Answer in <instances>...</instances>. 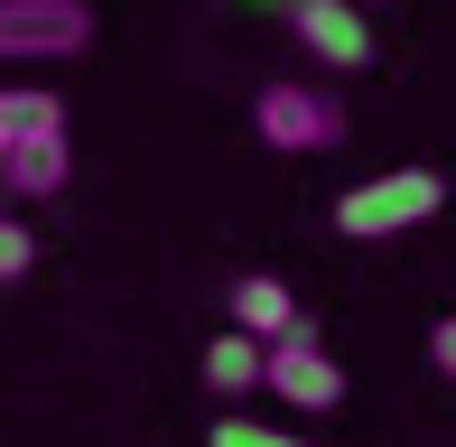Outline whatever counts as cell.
Masks as SVG:
<instances>
[{"mask_svg": "<svg viewBox=\"0 0 456 447\" xmlns=\"http://www.w3.org/2000/svg\"><path fill=\"white\" fill-rule=\"evenodd\" d=\"M428 363L456 382V317H438V327H428Z\"/></svg>", "mask_w": 456, "mask_h": 447, "instance_id": "obj_12", "label": "cell"}, {"mask_svg": "<svg viewBox=\"0 0 456 447\" xmlns=\"http://www.w3.org/2000/svg\"><path fill=\"white\" fill-rule=\"evenodd\" d=\"M37 131H66V103L47 85H0V150H19Z\"/></svg>", "mask_w": 456, "mask_h": 447, "instance_id": "obj_9", "label": "cell"}, {"mask_svg": "<svg viewBox=\"0 0 456 447\" xmlns=\"http://www.w3.org/2000/svg\"><path fill=\"white\" fill-rule=\"evenodd\" d=\"M261 373H271V345H261V336L224 327L215 345H205V382H215V401H242V392H261Z\"/></svg>", "mask_w": 456, "mask_h": 447, "instance_id": "obj_8", "label": "cell"}, {"mask_svg": "<svg viewBox=\"0 0 456 447\" xmlns=\"http://www.w3.org/2000/svg\"><path fill=\"white\" fill-rule=\"evenodd\" d=\"M66 177H75V140L66 131H37L19 150H0V196H19V206H47Z\"/></svg>", "mask_w": 456, "mask_h": 447, "instance_id": "obj_6", "label": "cell"}, {"mask_svg": "<svg viewBox=\"0 0 456 447\" xmlns=\"http://www.w3.org/2000/svg\"><path fill=\"white\" fill-rule=\"evenodd\" d=\"M94 47L85 0H0V66H66Z\"/></svg>", "mask_w": 456, "mask_h": 447, "instance_id": "obj_3", "label": "cell"}, {"mask_svg": "<svg viewBox=\"0 0 456 447\" xmlns=\"http://www.w3.org/2000/svg\"><path fill=\"white\" fill-rule=\"evenodd\" d=\"M205 447H317V438L280 429V419H242V410H224L215 429H205Z\"/></svg>", "mask_w": 456, "mask_h": 447, "instance_id": "obj_10", "label": "cell"}, {"mask_svg": "<svg viewBox=\"0 0 456 447\" xmlns=\"http://www.w3.org/2000/svg\"><path fill=\"white\" fill-rule=\"evenodd\" d=\"M28 261H37V233H28V224H10V215H0V280H19Z\"/></svg>", "mask_w": 456, "mask_h": 447, "instance_id": "obj_11", "label": "cell"}, {"mask_svg": "<svg viewBox=\"0 0 456 447\" xmlns=\"http://www.w3.org/2000/svg\"><path fill=\"white\" fill-rule=\"evenodd\" d=\"M438 206H447V177L438 168H382V177H363V187L336 196V233L391 242V233H410V224H428Z\"/></svg>", "mask_w": 456, "mask_h": 447, "instance_id": "obj_2", "label": "cell"}, {"mask_svg": "<svg viewBox=\"0 0 456 447\" xmlns=\"http://www.w3.org/2000/svg\"><path fill=\"white\" fill-rule=\"evenodd\" d=\"M354 10H382V0H354Z\"/></svg>", "mask_w": 456, "mask_h": 447, "instance_id": "obj_13", "label": "cell"}, {"mask_svg": "<svg viewBox=\"0 0 456 447\" xmlns=\"http://www.w3.org/2000/svg\"><path fill=\"white\" fill-rule=\"evenodd\" d=\"M224 327H242V336H261V345H280V336H298L307 317H298V289L271 271H242L233 280V298H224Z\"/></svg>", "mask_w": 456, "mask_h": 447, "instance_id": "obj_7", "label": "cell"}, {"mask_svg": "<svg viewBox=\"0 0 456 447\" xmlns=\"http://www.w3.org/2000/svg\"><path fill=\"white\" fill-rule=\"evenodd\" d=\"M252 131H261V150H280V158H326L345 140V103L326 85H307V75H280V85L252 93Z\"/></svg>", "mask_w": 456, "mask_h": 447, "instance_id": "obj_1", "label": "cell"}, {"mask_svg": "<svg viewBox=\"0 0 456 447\" xmlns=\"http://www.w3.org/2000/svg\"><path fill=\"white\" fill-rule=\"evenodd\" d=\"M289 28H298V47L326 75L372 66V10H354V0H289Z\"/></svg>", "mask_w": 456, "mask_h": 447, "instance_id": "obj_4", "label": "cell"}, {"mask_svg": "<svg viewBox=\"0 0 456 447\" xmlns=\"http://www.w3.org/2000/svg\"><path fill=\"white\" fill-rule=\"evenodd\" d=\"M261 382H271V392H280L298 419H317V410H336V401H345V373H336V354H326V345L307 336V327L271 345V373H261Z\"/></svg>", "mask_w": 456, "mask_h": 447, "instance_id": "obj_5", "label": "cell"}]
</instances>
